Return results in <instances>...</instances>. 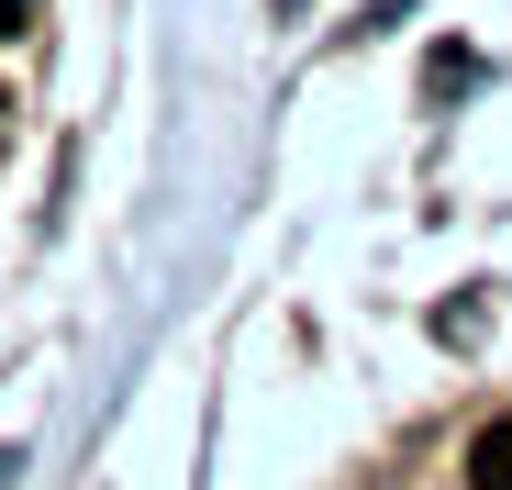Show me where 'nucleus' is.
<instances>
[{
  "mask_svg": "<svg viewBox=\"0 0 512 490\" xmlns=\"http://www.w3.org/2000/svg\"><path fill=\"white\" fill-rule=\"evenodd\" d=\"M468 479H479V490H512V413H490V424L468 435Z\"/></svg>",
  "mask_w": 512,
  "mask_h": 490,
  "instance_id": "obj_1",
  "label": "nucleus"
},
{
  "mask_svg": "<svg viewBox=\"0 0 512 490\" xmlns=\"http://www.w3.org/2000/svg\"><path fill=\"white\" fill-rule=\"evenodd\" d=\"M12 34H23V0H0V45H12Z\"/></svg>",
  "mask_w": 512,
  "mask_h": 490,
  "instance_id": "obj_2",
  "label": "nucleus"
}]
</instances>
